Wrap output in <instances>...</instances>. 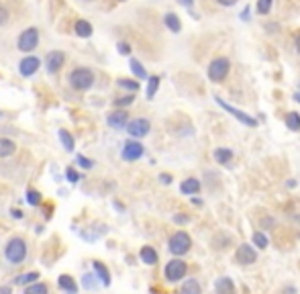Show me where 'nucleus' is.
Returning a JSON list of instances; mask_svg holds the SVG:
<instances>
[{
	"label": "nucleus",
	"instance_id": "nucleus-31",
	"mask_svg": "<svg viewBox=\"0 0 300 294\" xmlns=\"http://www.w3.org/2000/svg\"><path fill=\"white\" fill-rule=\"evenodd\" d=\"M39 278V274L37 272H31V274H23L19 280H17V284H29V282H35Z\"/></svg>",
	"mask_w": 300,
	"mask_h": 294
},
{
	"label": "nucleus",
	"instance_id": "nucleus-5",
	"mask_svg": "<svg viewBox=\"0 0 300 294\" xmlns=\"http://www.w3.org/2000/svg\"><path fill=\"white\" fill-rule=\"evenodd\" d=\"M186 261L182 259H172L168 261V266H166V278L170 282H178V280H182L186 276Z\"/></svg>",
	"mask_w": 300,
	"mask_h": 294
},
{
	"label": "nucleus",
	"instance_id": "nucleus-36",
	"mask_svg": "<svg viewBox=\"0 0 300 294\" xmlns=\"http://www.w3.org/2000/svg\"><path fill=\"white\" fill-rule=\"evenodd\" d=\"M66 176H68V180H70V182H78V180H80V176L76 174V170H74V168H68Z\"/></svg>",
	"mask_w": 300,
	"mask_h": 294
},
{
	"label": "nucleus",
	"instance_id": "nucleus-4",
	"mask_svg": "<svg viewBox=\"0 0 300 294\" xmlns=\"http://www.w3.org/2000/svg\"><path fill=\"white\" fill-rule=\"evenodd\" d=\"M227 74H229V60H225V57H219L208 66V78L213 82H223Z\"/></svg>",
	"mask_w": 300,
	"mask_h": 294
},
{
	"label": "nucleus",
	"instance_id": "nucleus-40",
	"mask_svg": "<svg viewBox=\"0 0 300 294\" xmlns=\"http://www.w3.org/2000/svg\"><path fill=\"white\" fill-rule=\"evenodd\" d=\"M160 180H162L164 184H170V182H172V176H170V174H162V176H160Z\"/></svg>",
	"mask_w": 300,
	"mask_h": 294
},
{
	"label": "nucleus",
	"instance_id": "nucleus-42",
	"mask_svg": "<svg viewBox=\"0 0 300 294\" xmlns=\"http://www.w3.org/2000/svg\"><path fill=\"white\" fill-rule=\"evenodd\" d=\"M0 294H13V288L11 286H3V288H0Z\"/></svg>",
	"mask_w": 300,
	"mask_h": 294
},
{
	"label": "nucleus",
	"instance_id": "nucleus-33",
	"mask_svg": "<svg viewBox=\"0 0 300 294\" xmlns=\"http://www.w3.org/2000/svg\"><path fill=\"white\" fill-rule=\"evenodd\" d=\"M118 86L129 88V90H133V92L139 90V84H137V82H133V80H125V78H123V80H118Z\"/></svg>",
	"mask_w": 300,
	"mask_h": 294
},
{
	"label": "nucleus",
	"instance_id": "nucleus-16",
	"mask_svg": "<svg viewBox=\"0 0 300 294\" xmlns=\"http://www.w3.org/2000/svg\"><path fill=\"white\" fill-rule=\"evenodd\" d=\"M141 259L147 263V266H156V263H158V251H156L154 247L145 245V247L141 249Z\"/></svg>",
	"mask_w": 300,
	"mask_h": 294
},
{
	"label": "nucleus",
	"instance_id": "nucleus-38",
	"mask_svg": "<svg viewBox=\"0 0 300 294\" xmlns=\"http://www.w3.org/2000/svg\"><path fill=\"white\" fill-rule=\"evenodd\" d=\"M118 53L129 55V53H131V47H129V43H118Z\"/></svg>",
	"mask_w": 300,
	"mask_h": 294
},
{
	"label": "nucleus",
	"instance_id": "nucleus-32",
	"mask_svg": "<svg viewBox=\"0 0 300 294\" xmlns=\"http://www.w3.org/2000/svg\"><path fill=\"white\" fill-rule=\"evenodd\" d=\"M27 200H29V204H33V207H37V204L41 202V198H39V192H35V190H29V192H27Z\"/></svg>",
	"mask_w": 300,
	"mask_h": 294
},
{
	"label": "nucleus",
	"instance_id": "nucleus-26",
	"mask_svg": "<svg viewBox=\"0 0 300 294\" xmlns=\"http://www.w3.org/2000/svg\"><path fill=\"white\" fill-rule=\"evenodd\" d=\"M59 141L64 143V147L68 152H72L74 150V137L68 133V131H59Z\"/></svg>",
	"mask_w": 300,
	"mask_h": 294
},
{
	"label": "nucleus",
	"instance_id": "nucleus-22",
	"mask_svg": "<svg viewBox=\"0 0 300 294\" xmlns=\"http://www.w3.org/2000/svg\"><path fill=\"white\" fill-rule=\"evenodd\" d=\"M76 33L80 37H90L92 35V25H90L88 21H78L76 23Z\"/></svg>",
	"mask_w": 300,
	"mask_h": 294
},
{
	"label": "nucleus",
	"instance_id": "nucleus-11",
	"mask_svg": "<svg viewBox=\"0 0 300 294\" xmlns=\"http://www.w3.org/2000/svg\"><path fill=\"white\" fill-rule=\"evenodd\" d=\"M64 53L62 51H49L47 53V57H45V66H47V72L49 74H55L59 68L64 66Z\"/></svg>",
	"mask_w": 300,
	"mask_h": 294
},
{
	"label": "nucleus",
	"instance_id": "nucleus-7",
	"mask_svg": "<svg viewBox=\"0 0 300 294\" xmlns=\"http://www.w3.org/2000/svg\"><path fill=\"white\" fill-rule=\"evenodd\" d=\"M235 259H237V263H241V266H249V263H255V261H257V251H255L249 243H243V245L237 247Z\"/></svg>",
	"mask_w": 300,
	"mask_h": 294
},
{
	"label": "nucleus",
	"instance_id": "nucleus-28",
	"mask_svg": "<svg viewBox=\"0 0 300 294\" xmlns=\"http://www.w3.org/2000/svg\"><path fill=\"white\" fill-rule=\"evenodd\" d=\"M253 245H257L259 249H265L267 247V237H265V235L263 233H253Z\"/></svg>",
	"mask_w": 300,
	"mask_h": 294
},
{
	"label": "nucleus",
	"instance_id": "nucleus-34",
	"mask_svg": "<svg viewBox=\"0 0 300 294\" xmlns=\"http://www.w3.org/2000/svg\"><path fill=\"white\" fill-rule=\"evenodd\" d=\"M94 276H90V274H86L84 276V280H82V284L88 288V290H92V288H96V280H92Z\"/></svg>",
	"mask_w": 300,
	"mask_h": 294
},
{
	"label": "nucleus",
	"instance_id": "nucleus-30",
	"mask_svg": "<svg viewBox=\"0 0 300 294\" xmlns=\"http://www.w3.org/2000/svg\"><path fill=\"white\" fill-rule=\"evenodd\" d=\"M269 9H272V0H259L257 3V13L259 15H267Z\"/></svg>",
	"mask_w": 300,
	"mask_h": 294
},
{
	"label": "nucleus",
	"instance_id": "nucleus-27",
	"mask_svg": "<svg viewBox=\"0 0 300 294\" xmlns=\"http://www.w3.org/2000/svg\"><path fill=\"white\" fill-rule=\"evenodd\" d=\"M25 294H49V288L45 284H33L25 290Z\"/></svg>",
	"mask_w": 300,
	"mask_h": 294
},
{
	"label": "nucleus",
	"instance_id": "nucleus-44",
	"mask_svg": "<svg viewBox=\"0 0 300 294\" xmlns=\"http://www.w3.org/2000/svg\"><path fill=\"white\" fill-rule=\"evenodd\" d=\"M180 5H184V7H192V0H180Z\"/></svg>",
	"mask_w": 300,
	"mask_h": 294
},
{
	"label": "nucleus",
	"instance_id": "nucleus-1",
	"mask_svg": "<svg viewBox=\"0 0 300 294\" xmlns=\"http://www.w3.org/2000/svg\"><path fill=\"white\" fill-rule=\"evenodd\" d=\"M190 245H192V239L186 231H178L170 237V251L174 255H184L190 251Z\"/></svg>",
	"mask_w": 300,
	"mask_h": 294
},
{
	"label": "nucleus",
	"instance_id": "nucleus-35",
	"mask_svg": "<svg viewBox=\"0 0 300 294\" xmlns=\"http://www.w3.org/2000/svg\"><path fill=\"white\" fill-rule=\"evenodd\" d=\"M131 102H133V96H123V98H116L114 100L116 106H129Z\"/></svg>",
	"mask_w": 300,
	"mask_h": 294
},
{
	"label": "nucleus",
	"instance_id": "nucleus-17",
	"mask_svg": "<svg viewBox=\"0 0 300 294\" xmlns=\"http://www.w3.org/2000/svg\"><path fill=\"white\" fill-rule=\"evenodd\" d=\"M180 190H182L184 194H196L200 190V182L196 178H188L182 182V186H180Z\"/></svg>",
	"mask_w": 300,
	"mask_h": 294
},
{
	"label": "nucleus",
	"instance_id": "nucleus-45",
	"mask_svg": "<svg viewBox=\"0 0 300 294\" xmlns=\"http://www.w3.org/2000/svg\"><path fill=\"white\" fill-rule=\"evenodd\" d=\"M296 49H298V53H300V33L296 35Z\"/></svg>",
	"mask_w": 300,
	"mask_h": 294
},
{
	"label": "nucleus",
	"instance_id": "nucleus-18",
	"mask_svg": "<svg viewBox=\"0 0 300 294\" xmlns=\"http://www.w3.org/2000/svg\"><path fill=\"white\" fill-rule=\"evenodd\" d=\"M17 150V145L11 139H0V158H9Z\"/></svg>",
	"mask_w": 300,
	"mask_h": 294
},
{
	"label": "nucleus",
	"instance_id": "nucleus-3",
	"mask_svg": "<svg viewBox=\"0 0 300 294\" xmlns=\"http://www.w3.org/2000/svg\"><path fill=\"white\" fill-rule=\"evenodd\" d=\"M5 255H7V259H9L11 263H21V261L25 259V255H27V245H25V241H23L21 237L11 239L9 245H7Z\"/></svg>",
	"mask_w": 300,
	"mask_h": 294
},
{
	"label": "nucleus",
	"instance_id": "nucleus-8",
	"mask_svg": "<svg viewBox=\"0 0 300 294\" xmlns=\"http://www.w3.org/2000/svg\"><path fill=\"white\" fill-rule=\"evenodd\" d=\"M215 100H217V102H219V104H221V106H223V108H225L227 112H231V114L235 116V119H237V121H241L243 125H247V127H255V125H257V121H255V119H251V116H249V114H245V112H241V110H239V108H233V106H231V104H227V102H225L223 98H219V96H217Z\"/></svg>",
	"mask_w": 300,
	"mask_h": 294
},
{
	"label": "nucleus",
	"instance_id": "nucleus-23",
	"mask_svg": "<svg viewBox=\"0 0 300 294\" xmlns=\"http://www.w3.org/2000/svg\"><path fill=\"white\" fill-rule=\"evenodd\" d=\"M166 25H168V29H170L172 33H180V29H182V25H180V19H178L174 13L166 15Z\"/></svg>",
	"mask_w": 300,
	"mask_h": 294
},
{
	"label": "nucleus",
	"instance_id": "nucleus-9",
	"mask_svg": "<svg viewBox=\"0 0 300 294\" xmlns=\"http://www.w3.org/2000/svg\"><path fill=\"white\" fill-rule=\"evenodd\" d=\"M143 156V145L137 143V141H127L125 147H123V160L127 162H135Z\"/></svg>",
	"mask_w": 300,
	"mask_h": 294
},
{
	"label": "nucleus",
	"instance_id": "nucleus-15",
	"mask_svg": "<svg viewBox=\"0 0 300 294\" xmlns=\"http://www.w3.org/2000/svg\"><path fill=\"white\" fill-rule=\"evenodd\" d=\"M59 288L62 290H66V292H70V294H74V292H78V284L74 282V278L72 276H68V274H64V276H59Z\"/></svg>",
	"mask_w": 300,
	"mask_h": 294
},
{
	"label": "nucleus",
	"instance_id": "nucleus-24",
	"mask_svg": "<svg viewBox=\"0 0 300 294\" xmlns=\"http://www.w3.org/2000/svg\"><path fill=\"white\" fill-rule=\"evenodd\" d=\"M286 125L290 131H298L300 129V114L298 112H288L286 114Z\"/></svg>",
	"mask_w": 300,
	"mask_h": 294
},
{
	"label": "nucleus",
	"instance_id": "nucleus-14",
	"mask_svg": "<svg viewBox=\"0 0 300 294\" xmlns=\"http://www.w3.org/2000/svg\"><path fill=\"white\" fill-rule=\"evenodd\" d=\"M215 294H235V284L231 278L223 276L215 282Z\"/></svg>",
	"mask_w": 300,
	"mask_h": 294
},
{
	"label": "nucleus",
	"instance_id": "nucleus-19",
	"mask_svg": "<svg viewBox=\"0 0 300 294\" xmlns=\"http://www.w3.org/2000/svg\"><path fill=\"white\" fill-rule=\"evenodd\" d=\"M200 292H202V290H200V284H198L194 278L186 280L184 286H182V290H180V294H200Z\"/></svg>",
	"mask_w": 300,
	"mask_h": 294
},
{
	"label": "nucleus",
	"instance_id": "nucleus-37",
	"mask_svg": "<svg viewBox=\"0 0 300 294\" xmlns=\"http://www.w3.org/2000/svg\"><path fill=\"white\" fill-rule=\"evenodd\" d=\"M78 164L82 166V168H92V160H88V158H84V156H78Z\"/></svg>",
	"mask_w": 300,
	"mask_h": 294
},
{
	"label": "nucleus",
	"instance_id": "nucleus-21",
	"mask_svg": "<svg viewBox=\"0 0 300 294\" xmlns=\"http://www.w3.org/2000/svg\"><path fill=\"white\" fill-rule=\"evenodd\" d=\"M94 272L98 274V278H100V282H102L104 286H108V284H110V274H108V270L102 266L100 261H94Z\"/></svg>",
	"mask_w": 300,
	"mask_h": 294
},
{
	"label": "nucleus",
	"instance_id": "nucleus-25",
	"mask_svg": "<svg viewBox=\"0 0 300 294\" xmlns=\"http://www.w3.org/2000/svg\"><path fill=\"white\" fill-rule=\"evenodd\" d=\"M158 86H160V76H152L149 78V86H147V98H154L158 92Z\"/></svg>",
	"mask_w": 300,
	"mask_h": 294
},
{
	"label": "nucleus",
	"instance_id": "nucleus-41",
	"mask_svg": "<svg viewBox=\"0 0 300 294\" xmlns=\"http://www.w3.org/2000/svg\"><path fill=\"white\" fill-rule=\"evenodd\" d=\"M219 3H221L223 7H233V5L237 3V0H219Z\"/></svg>",
	"mask_w": 300,
	"mask_h": 294
},
{
	"label": "nucleus",
	"instance_id": "nucleus-46",
	"mask_svg": "<svg viewBox=\"0 0 300 294\" xmlns=\"http://www.w3.org/2000/svg\"><path fill=\"white\" fill-rule=\"evenodd\" d=\"M294 98H296V100H298V102H300V92H298V94H296V96H294Z\"/></svg>",
	"mask_w": 300,
	"mask_h": 294
},
{
	"label": "nucleus",
	"instance_id": "nucleus-39",
	"mask_svg": "<svg viewBox=\"0 0 300 294\" xmlns=\"http://www.w3.org/2000/svg\"><path fill=\"white\" fill-rule=\"evenodd\" d=\"M7 19H9V11H7L5 7H0V25H5Z\"/></svg>",
	"mask_w": 300,
	"mask_h": 294
},
{
	"label": "nucleus",
	"instance_id": "nucleus-2",
	"mask_svg": "<svg viewBox=\"0 0 300 294\" xmlns=\"http://www.w3.org/2000/svg\"><path fill=\"white\" fill-rule=\"evenodd\" d=\"M94 82V74L86 70V68H78L70 74V84L76 88V90H86V88H90Z\"/></svg>",
	"mask_w": 300,
	"mask_h": 294
},
{
	"label": "nucleus",
	"instance_id": "nucleus-43",
	"mask_svg": "<svg viewBox=\"0 0 300 294\" xmlns=\"http://www.w3.org/2000/svg\"><path fill=\"white\" fill-rule=\"evenodd\" d=\"M249 15H251V13H249V7H245V11H243L241 19H243V21H247V19H249Z\"/></svg>",
	"mask_w": 300,
	"mask_h": 294
},
{
	"label": "nucleus",
	"instance_id": "nucleus-10",
	"mask_svg": "<svg viewBox=\"0 0 300 294\" xmlns=\"http://www.w3.org/2000/svg\"><path fill=\"white\" fill-rule=\"evenodd\" d=\"M149 129H152V125H149L147 119H135V121H131V123L127 125V131H129V135H133V137H145V135L149 133Z\"/></svg>",
	"mask_w": 300,
	"mask_h": 294
},
{
	"label": "nucleus",
	"instance_id": "nucleus-20",
	"mask_svg": "<svg viewBox=\"0 0 300 294\" xmlns=\"http://www.w3.org/2000/svg\"><path fill=\"white\" fill-rule=\"evenodd\" d=\"M215 160H217L219 164H229V162L233 160V152L227 150V147H219V150L215 152Z\"/></svg>",
	"mask_w": 300,
	"mask_h": 294
},
{
	"label": "nucleus",
	"instance_id": "nucleus-12",
	"mask_svg": "<svg viewBox=\"0 0 300 294\" xmlns=\"http://www.w3.org/2000/svg\"><path fill=\"white\" fill-rule=\"evenodd\" d=\"M129 114L125 112V110H116V112H110L108 114V125L112 127V129H123V127H127L129 123Z\"/></svg>",
	"mask_w": 300,
	"mask_h": 294
},
{
	"label": "nucleus",
	"instance_id": "nucleus-6",
	"mask_svg": "<svg viewBox=\"0 0 300 294\" xmlns=\"http://www.w3.org/2000/svg\"><path fill=\"white\" fill-rule=\"evenodd\" d=\"M37 43H39V31L33 27L23 31L21 37H19V49L21 51H33L37 47Z\"/></svg>",
	"mask_w": 300,
	"mask_h": 294
},
{
	"label": "nucleus",
	"instance_id": "nucleus-13",
	"mask_svg": "<svg viewBox=\"0 0 300 294\" xmlns=\"http://www.w3.org/2000/svg\"><path fill=\"white\" fill-rule=\"evenodd\" d=\"M21 74L25 76V78H29V76H33L37 70H39V60H37V57H25V60L21 62Z\"/></svg>",
	"mask_w": 300,
	"mask_h": 294
},
{
	"label": "nucleus",
	"instance_id": "nucleus-29",
	"mask_svg": "<svg viewBox=\"0 0 300 294\" xmlns=\"http://www.w3.org/2000/svg\"><path fill=\"white\" fill-rule=\"evenodd\" d=\"M131 70H133V74H135L137 78H141V80H143V78H147V72H145V68H143V66H141L137 60H133V62H131Z\"/></svg>",
	"mask_w": 300,
	"mask_h": 294
}]
</instances>
